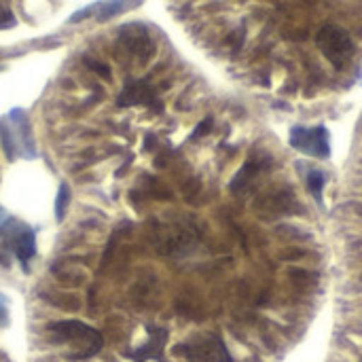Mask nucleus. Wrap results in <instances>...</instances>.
I'll return each mask as SVG.
<instances>
[{
	"label": "nucleus",
	"mask_w": 362,
	"mask_h": 362,
	"mask_svg": "<svg viewBox=\"0 0 362 362\" xmlns=\"http://www.w3.org/2000/svg\"><path fill=\"white\" fill-rule=\"evenodd\" d=\"M49 331L62 341L68 346V356L74 358V361H85V358H91L95 356L100 350H102V335L81 322V320H62V322H53L49 325Z\"/></svg>",
	"instance_id": "nucleus-1"
},
{
	"label": "nucleus",
	"mask_w": 362,
	"mask_h": 362,
	"mask_svg": "<svg viewBox=\"0 0 362 362\" xmlns=\"http://www.w3.org/2000/svg\"><path fill=\"white\" fill-rule=\"evenodd\" d=\"M0 140L8 159H15V157L34 159L36 157L32 127H30L25 110L21 108H13L8 115L0 119Z\"/></svg>",
	"instance_id": "nucleus-2"
},
{
	"label": "nucleus",
	"mask_w": 362,
	"mask_h": 362,
	"mask_svg": "<svg viewBox=\"0 0 362 362\" xmlns=\"http://www.w3.org/2000/svg\"><path fill=\"white\" fill-rule=\"evenodd\" d=\"M316 45L320 49V53L335 66V68H344L352 53H354V42L350 38V34L339 28V25H325L318 36H316Z\"/></svg>",
	"instance_id": "nucleus-3"
},
{
	"label": "nucleus",
	"mask_w": 362,
	"mask_h": 362,
	"mask_svg": "<svg viewBox=\"0 0 362 362\" xmlns=\"http://www.w3.org/2000/svg\"><path fill=\"white\" fill-rule=\"evenodd\" d=\"M176 352L185 354V358L191 362H233L227 346L218 335H199L178 346Z\"/></svg>",
	"instance_id": "nucleus-4"
},
{
	"label": "nucleus",
	"mask_w": 362,
	"mask_h": 362,
	"mask_svg": "<svg viewBox=\"0 0 362 362\" xmlns=\"http://www.w3.org/2000/svg\"><path fill=\"white\" fill-rule=\"evenodd\" d=\"M291 146L301 151V153L320 157V159H327L331 155L329 132L325 127H314V129L295 127L291 132Z\"/></svg>",
	"instance_id": "nucleus-5"
},
{
	"label": "nucleus",
	"mask_w": 362,
	"mask_h": 362,
	"mask_svg": "<svg viewBox=\"0 0 362 362\" xmlns=\"http://www.w3.org/2000/svg\"><path fill=\"white\" fill-rule=\"evenodd\" d=\"M6 242L13 250V255L19 259L23 269H28V261L36 255V235L25 225H13L11 231H6Z\"/></svg>",
	"instance_id": "nucleus-6"
},
{
	"label": "nucleus",
	"mask_w": 362,
	"mask_h": 362,
	"mask_svg": "<svg viewBox=\"0 0 362 362\" xmlns=\"http://www.w3.org/2000/svg\"><path fill=\"white\" fill-rule=\"evenodd\" d=\"M148 333H151L148 344H146L144 348L136 350L134 356H132L136 362H144L146 358H161V354H163V346H165L168 331H165V329H155V327H151Z\"/></svg>",
	"instance_id": "nucleus-7"
},
{
	"label": "nucleus",
	"mask_w": 362,
	"mask_h": 362,
	"mask_svg": "<svg viewBox=\"0 0 362 362\" xmlns=\"http://www.w3.org/2000/svg\"><path fill=\"white\" fill-rule=\"evenodd\" d=\"M142 0H104V2H98V8H95V17L98 21H108L134 6H138Z\"/></svg>",
	"instance_id": "nucleus-8"
},
{
	"label": "nucleus",
	"mask_w": 362,
	"mask_h": 362,
	"mask_svg": "<svg viewBox=\"0 0 362 362\" xmlns=\"http://www.w3.org/2000/svg\"><path fill=\"white\" fill-rule=\"evenodd\" d=\"M153 98L151 89L144 85V83H134V85H127L119 98V104L121 106H136V104H148Z\"/></svg>",
	"instance_id": "nucleus-9"
},
{
	"label": "nucleus",
	"mask_w": 362,
	"mask_h": 362,
	"mask_svg": "<svg viewBox=\"0 0 362 362\" xmlns=\"http://www.w3.org/2000/svg\"><path fill=\"white\" fill-rule=\"evenodd\" d=\"M68 204H70V189L68 185H59L57 197H55V218L64 221L66 212H68Z\"/></svg>",
	"instance_id": "nucleus-10"
},
{
	"label": "nucleus",
	"mask_w": 362,
	"mask_h": 362,
	"mask_svg": "<svg viewBox=\"0 0 362 362\" xmlns=\"http://www.w3.org/2000/svg\"><path fill=\"white\" fill-rule=\"evenodd\" d=\"M308 187L312 191V195L322 202V189H325V174L322 172H310L308 176Z\"/></svg>",
	"instance_id": "nucleus-11"
},
{
	"label": "nucleus",
	"mask_w": 362,
	"mask_h": 362,
	"mask_svg": "<svg viewBox=\"0 0 362 362\" xmlns=\"http://www.w3.org/2000/svg\"><path fill=\"white\" fill-rule=\"evenodd\" d=\"M8 322H11V299L4 293H0V331L6 329Z\"/></svg>",
	"instance_id": "nucleus-12"
},
{
	"label": "nucleus",
	"mask_w": 362,
	"mask_h": 362,
	"mask_svg": "<svg viewBox=\"0 0 362 362\" xmlns=\"http://www.w3.org/2000/svg\"><path fill=\"white\" fill-rule=\"evenodd\" d=\"M210 127H212V119H206V121H202V125H199V127L193 132V140H195V138H199L202 134H206Z\"/></svg>",
	"instance_id": "nucleus-13"
},
{
	"label": "nucleus",
	"mask_w": 362,
	"mask_h": 362,
	"mask_svg": "<svg viewBox=\"0 0 362 362\" xmlns=\"http://www.w3.org/2000/svg\"><path fill=\"white\" fill-rule=\"evenodd\" d=\"M6 223H8V214H6V210L0 206V231L4 229V225H6Z\"/></svg>",
	"instance_id": "nucleus-14"
}]
</instances>
